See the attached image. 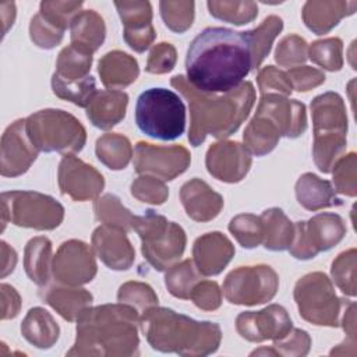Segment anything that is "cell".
I'll use <instances>...</instances> for the list:
<instances>
[{
	"label": "cell",
	"mask_w": 357,
	"mask_h": 357,
	"mask_svg": "<svg viewBox=\"0 0 357 357\" xmlns=\"http://www.w3.org/2000/svg\"><path fill=\"white\" fill-rule=\"evenodd\" d=\"M188 84L206 93L236 89L251 71V54L244 32L208 26L190 43L185 57Z\"/></svg>",
	"instance_id": "obj_1"
},
{
	"label": "cell",
	"mask_w": 357,
	"mask_h": 357,
	"mask_svg": "<svg viewBox=\"0 0 357 357\" xmlns=\"http://www.w3.org/2000/svg\"><path fill=\"white\" fill-rule=\"evenodd\" d=\"M170 84L188 102L191 116L188 141L192 146H199L206 135L226 138L236 132L255 102V89L250 81L223 95L201 92L192 88L184 75L173 77Z\"/></svg>",
	"instance_id": "obj_2"
},
{
	"label": "cell",
	"mask_w": 357,
	"mask_h": 357,
	"mask_svg": "<svg viewBox=\"0 0 357 357\" xmlns=\"http://www.w3.org/2000/svg\"><path fill=\"white\" fill-rule=\"evenodd\" d=\"M139 312L128 304L86 308L77 319V339L67 356L138 354Z\"/></svg>",
	"instance_id": "obj_3"
},
{
	"label": "cell",
	"mask_w": 357,
	"mask_h": 357,
	"mask_svg": "<svg viewBox=\"0 0 357 357\" xmlns=\"http://www.w3.org/2000/svg\"><path fill=\"white\" fill-rule=\"evenodd\" d=\"M141 329L153 350L180 356H208L218 350L222 332L211 321H195L172 308L152 307L139 317Z\"/></svg>",
	"instance_id": "obj_4"
},
{
	"label": "cell",
	"mask_w": 357,
	"mask_h": 357,
	"mask_svg": "<svg viewBox=\"0 0 357 357\" xmlns=\"http://www.w3.org/2000/svg\"><path fill=\"white\" fill-rule=\"evenodd\" d=\"M135 123L145 135L173 141L185 130V106L178 93L166 88H149L135 103Z\"/></svg>",
	"instance_id": "obj_5"
},
{
	"label": "cell",
	"mask_w": 357,
	"mask_h": 357,
	"mask_svg": "<svg viewBox=\"0 0 357 357\" xmlns=\"http://www.w3.org/2000/svg\"><path fill=\"white\" fill-rule=\"evenodd\" d=\"M132 229L141 238L144 258L159 272L169 269L184 254L187 237L183 227L152 209L134 215Z\"/></svg>",
	"instance_id": "obj_6"
},
{
	"label": "cell",
	"mask_w": 357,
	"mask_h": 357,
	"mask_svg": "<svg viewBox=\"0 0 357 357\" xmlns=\"http://www.w3.org/2000/svg\"><path fill=\"white\" fill-rule=\"evenodd\" d=\"M26 131L39 152L73 155L86 142V131L79 120L60 109H43L26 119Z\"/></svg>",
	"instance_id": "obj_7"
},
{
	"label": "cell",
	"mask_w": 357,
	"mask_h": 357,
	"mask_svg": "<svg viewBox=\"0 0 357 357\" xmlns=\"http://www.w3.org/2000/svg\"><path fill=\"white\" fill-rule=\"evenodd\" d=\"M64 218V208L53 197L36 191H6L1 194V230L7 222L20 227L53 230Z\"/></svg>",
	"instance_id": "obj_8"
},
{
	"label": "cell",
	"mask_w": 357,
	"mask_h": 357,
	"mask_svg": "<svg viewBox=\"0 0 357 357\" xmlns=\"http://www.w3.org/2000/svg\"><path fill=\"white\" fill-rule=\"evenodd\" d=\"M294 300L303 319L318 326H339L343 305L335 293L331 279L322 272H311L300 278L294 286Z\"/></svg>",
	"instance_id": "obj_9"
},
{
	"label": "cell",
	"mask_w": 357,
	"mask_h": 357,
	"mask_svg": "<svg viewBox=\"0 0 357 357\" xmlns=\"http://www.w3.org/2000/svg\"><path fill=\"white\" fill-rule=\"evenodd\" d=\"M347 229L340 215L321 212L308 222L294 223V237L289 252L296 259H311L321 251H328L339 244Z\"/></svg>",
	"instance_id": "obj_10"
},
{
	"label": "cell",
	"mask_w": 357,
	"mask_h": 357,
	"mask_svg": "<svg viewBox=\"0 0 357 357\" xmlns=\"http://www.w3.org/2000/svg\"><path fill=\"white\" fill-rule=\"evenodd\" d=\"M279 289L278 273L269 265L238 266L223 283V294L231 304L257 305L271 301Z\"/></svg>",
	"instance_id": "obj_11"
},
{
	"label": "cell",
	"mask_w": 357,
	"mask_h": 357,
	"mask_svg": "<svg viewBox=\"0 0 357 357\" xmlns=\"http://www.w3.org/2000/svg\"><path fill=\"white\" fill-rule=\"evenodd\" d=\"M191 155L183 145L160 146L139 141L134 149V169L139 174L170 181L190 166Z\"/></svg>",
	"instance_id": "obj_12"
},
{
	"label": "cell",
	"mask_w": 357,
	"mask_h": 357,
	"mask_svg": "<svg viewBox=\"0 0 357 357\" xmlns=\"http://www.w3.org/2000/svg\"><path fill=\"white\" fill-rule=\"evenodd\" d=\"M98 266L92 248L81 240L64 241L52 261V275L64 286H81L91 282Z\"/></svg>",
	"instance_id": "obj_13"
},
{
	"label": "cell",
	"mask_w": 357,
	"mask_h": 357,
	"mask_svg": "<svg viewBox=\"0 0 357 357\" xmlns=\"http://www.w3.org/2000/svg\"><path fill=\"white\" fill-rule=\"evenodd\" d=\"M238 335L254 343L279 340L293 329V322L279 304H271L261 311H244L236 319Z\"/></svg>",
	"instance_id": "obj_14"
},
{
	"label": "cell",
	"mask_w": 357,
	"mask_h": 357,
	"mask_svg": "<svg viewBox=\"0 0 357 357\" xmlns=\"http://www.w3.org/2000/svg\"><path fill=\"white\" fill-rule=\"evenodd\" d=\"M59 187L63 195L73 201H89L96 198L103 187V176L91 165L74 155H64L59 165Z\"/></svg>",
	"instance_id": "obj_15"
},
{
	"label": "cell",
	"mask_w": 357,
	"mask_h": 357,
	"mask_svg": "<svg viewBox=\"0 0 357 357\" xmlns=\"http://www.w3.org/2000/svg\"><path fill=\"white\" fill-rule=\"evenodd\" d=\"M39 151L26 131V119L14 121L1 137L0 173L4 177L24 174L36 160Z\"/></svg>",
	"instance_id": "obj_16"
},
{
	"label": "cell",
	"mask_w": 357,
	"mask_h": 357,
	"mask_svg": "<svg viewBox=\"0 0 357 357\" xmlns=\"http://www.w3.org/2000/svg\"><path fill=\"white\" fill-rule=\"evenodd\" d=\"M255 114L269 119L276 126L280 137L297 138L307 130L305 105L283 95H262Z\"/></svg>",
	"instance_id": "obj_17"
},
{
	"label": "cell",
	"mask_w": 357,
	"mask_h": 357,
	"mask_svg": "<svg viewBox=\"0 0 357 357\" xmlns=\"http://www.w3.org/2000/svg\"><path fill=\"white\" fill-rule=\"evenodd\" d=\"M206 169L211 176L225 183H238L248 173L252 159L244 145L237 141H222L209 146Z\"/></svg>",
	"instance_id": "obj_18"
},
{
	"label": "cell",
	"mask_w": 357,
	"mask_h": 357,
	"mask_svg": "<svg viewBox=\"0 0 357 357\" xmlns=\"http://www.w3.org/2000/svg\"><path fill=\"white\" fill-rule=\"evenodd\" d=\"M121 22L126 43L135 52H145L155 40L152 7L149 1H114Z\"/></svg>",
	"instance_id": "obj_19"
},
{
	"label": "cell",
	"mask_w": 357,
	"mask_h": 357,
	"mask_svg": "<svg viewBox=\"0 0 357 357\" xmlns=\"http://www.w3.org/2000/svg\"><path fill=\"white\" fill-rule=\"evenodd\" d=\"M92 247L99 259L113 271H127L135 259V250L124 230L99 226L92 234Z\"/></svg>",
	"instance_id": "obj_20"
},
{
	"label": "cell",
	"mask_w": 357,
	"mask_h": 357,
	"mask_svg": "<svg viewBox=\"0 0 357 357\" xmlns=\"http://www.w3.org/2000/svg\"><path fill=\"white\" fill-rule=\"evenodd\" d=\"M234 252V245L223 233L212 231L195 240L192 262L202 276H215L227 266Z\"/></svg>",
	"instance_id": "obj_21"
},
{
	"label": "cell",
	"mask_w": 357,
	"mask_h": 357,
	"mask_svg": "<svg viewBox=\"0 0 357 357\" xmlns=\"http://www.w3.org/2000/svg\"><path fill=\"white\" fill-rule=\"evenodd\" d=\"M180 199L185 213L195 222L212 220L223 208L222 195L197 177L181 185Z\"/></svg>",
	"instance_id": "obj_22"
},
{
	"label": "cell",
	"mask_w": 357,
	"mask_h": 357,
	"mask_svg": "<svg viewBox=\"0 0 357 357\" xmlns=\"http://www.w3.org/2000/svg\"><path fill=\"white\" fill-rule=\"evenodd\" d=\"M311 117L314 135L317 134H347V113L340 95L325 92L311 102Z\"/></svg>",
	"instance_id": "obj_23"
},
{
	"label": "cell",
	"mask_w": 357,
	"mask_h": 357,
	"mask_svg": "<svg viewBox=\"0 0 357 357\" xmlns=\"http://www.w3.org/2000/svg\"><path fill=\"white\" fill-rule=\"evenodd\" d=\"M357 8V1L343 0H311L303 7V21L308 29L317 35L328 33L340 20L351 15Z\"/></svg>",
	"instance_id": "obj_24"
},
{
	"label": "cell",
	"mask_w": 357,
	"mask_h": 357,
	"mask_svg": "<svg viewBox=\"0 0 357 357\" xmlns=\"http://www.w3.org/2000/svg\"><path fill=\"white\" fill-rule=\"evenodd\" d=\"M128 105V95L119 89H102L89 100L86 109L88 120L100 130H110L119 124Z\"/></svg>",
	"instance_id": "obj_25"
},
{
	"label": "cell",
	"mask_w": 357,
	"mask_h": 357,
	"mask_svg": "<svg viewBox=\"0 0 357 357\" xmlns=\"http://www.w3.org/2000/svg\"><path fill=\"white\" fill-rule=\"evenodd\" d=\"M102 84L109 89H121L131 85L139 74L137 60L120 50L106 53L98 64Z\"/></svg>",
	"instance_id": "obj_26"
},
{
	"label": "cell",
	"mask_w": 357,
	"mask_h": 357,
	"mask_svg": "<svg viewBox=\"0 0 357 357\" xmlns=\"http://www.w3.org/2000/svg\"><path fill=\"white\" fill-rule=\"evenodd\" d=\"M42 300L56 310L66 321H77L79 315L91 307L92 294L77 286H50L40 293Z\"/></svg>",
	"instance_id": "obj_27"
},
{
	"label": "cell",
	"mask_w": 357,
	"mask_h": 357,
	"mask_svg": "<svg viewBox=\"0 0 357 357\" xmlns=\"http://www.w3.org/2000/svg\"><path fill=\"white\" fill-rule=\"evenodd\" d=\"M296 197L303 208L312 212L324 208L340 206L343 204L336 195L332 184L314 173H304L300 176L296 183Z\"/></svg>",
	"instance_id": "obj_28"
},
{
	"label": "cell",
	"mask_w": 357,
	"mask_h": 357,
	"mask_svg": "<svg viewBox=\"0 0 357 357\" xmlns=\"http://www.w3.org/2000/svg\"><path fill=\"white\" fill-rule=\"evenodd\" d=\"M71 46L88 53H95L106 36L103 18L95 10L79 11L70 22Z\"/></svg>",
	"instance_id": "obj_29"
},
{
	"label": "cell",
	"mask_w": 357,
	"mask_h": 357,
	"mask_svg": "<svg viewBox=\"0 0 357 357\" xmlns=\"http://www.w3.org/2000/svg\"><path fill=\"white\" fill-rule=\"evenodd\" d=\"M21 333L35 347L50 349L59 339L60 328L49 311L33 307L21 324Z\"/></svg>",
	"instance_id": "obj_30"
},
{
	"label": "cell",
	"mask_w": 357,
	"mask_h": 357,
	"mask_svg": "<svg viewBox=\"0 0 357 357\" xmlns=\"http://www.w3.org/2000/svg\"><path fill=\"white\" fill-rule=\"evenodd\" d=\"M262 222V244L271 251L289 250L294 237V223L280 208H269L259 216Z\"/></svg>",
	"instance_id": "obj_31"
},
{
	"label": "cell",
	"mask_w": 357,
	"mask_h": 357,
	"mask_svg": "<svg viewBox=\"0 0 357 357\" xmlns=\"http://www.w3.org/2000/svg\"><path fill=\"white\" fill-rule=\"evenodd\" d=\"M52 243L47 237L31 238L24 251V268L28 278L38 286L49 282L52 272Z\"/></svg>",
	"instance_id": "obj_32"
},
{
	"label": "cell",
	"mask_w": 357,
	"mask_h": 357,
	"mask_svg": "<svg viewBox=\"0 0 357 357\" xmlns=\"http://www.w3.org/2000/svg\"><path fill=\"white\" fill-rule=\"evenodd\" d=\"M92 59V53L70 45L60 52L52 78L64 84H78L89 77Z\"/></svg>",
	"instance_id": "obj_33"
},
{
	"label": "cell",
	"mask_w": 357,
	"mask_h": 357,
	"mask_svg": "<svg viewBox=\"0 0 357 357\" xmlns=\"http://www.w3.org/2000/svg\"><path fill=\"white\" fill-rule=\"evenodd\" d=\"M282 29L283 20L278 15H269L261 22V25L244 32L251 54V70H257L261 66L264 59L269 54L275 38Z\"/></svg>",
	"instance_id": "obj_34"
},
{
	"label": "cell",
	"mask_w": 357,
	"mask_h": 357,
	"mask_svg": "<svg viewBox=\"0 0 357 357\" xmlns=\"http://www.w3.org/2000/svg\"><path fill=\"white\" fill-rule=\"evenodd\" d=\"M279 131L276 126L266 117L254 116L244 130V146L251 155L264 156L275 149L279 142Z\"/></svg>",
	"instance_id": "obj_35"
},
{
	"label": "cell",
	"mask_w": 357,
	"mask_h": 357,
	"mask_svg": "<svg viewBox=\"0 0 357 357\" xmlns=\"http://www.w3.org/2000/svg\"><path fill=\"white\" fill-rule=\"evenodd\" d=\"M95 152L98 159L112 170L126 169L132 158L130 139L117 132H109L99 137Z\"/></svg>",
	"instance_id": "obj_36"
},
{
	"label": "cell",
	"mask_w": 357,
	"mask_h": 357,
	"mask_svg": "<svg viewBox=\"0 0 357 357\" xmlns=\"http://www.w3.org/2000/svg\"><path fill=\"white\" fill-rule=\"evenodd\" d=\"M93 211L96 219L105 226L124 230L126 233L132 229L134 215L120 202L114 194H105L95 199Z\"/></svg>",
	"instance_id": "obj_37"
},
{
	"label": "cell",
	"mask_w": 357,
	"mask_h": 357,
	"mask_svg": "<svg viewBox=\"0 0 357 357\" xmlns=\"http://www.w3.org/2000/svg\"><path fill=\"white\" fill-rule=\"evenodd\" d=\"M347 145L346 134H317L312 142V156L322 173H331Z\"/></svg>",
	"instance_id": "obj_38"
},
{
	"label": "cell",
	"mask_w": 357,
	"mask_h": 357,
	"mask_svg": "<svg viewBox=\"0 0 357 357\" xmlns=\"http://www.w3.org/2000/svg\"><path fill=\"white\" fill-rule=\"evenodd\" d=\"M201 280V273L191 259L172 265L165 275V284L169 293L177 298L188 300L194 286Z\"/></svg>",
	"instance_id": "obj_39"
},
{
	"label": "cell",
	"mask_w": 357,
	"mask_h": 357,
	"mask_svg": "<svg viewBox=\"0 0 357 357\" xmlns=\"http://www.w3.org/2000/svg\"><path fill=\"white\" fill-rule=\"evenodd\" d=\"M209 14L220 21L243 25L254 21L258 15V6L254 1H233V0H211L206 3Z\"/></svg>",
	"instance_id": "obj_40"
},
{
	"label": "cell",
	"mask_w": 357,
	"mask_h": 357,
	"mask_svg": "<svg viewBox=\"0 0 357 357\" xmlns=\"http://www.w3.org/2000/svg\"><path fill=\"white\" fill-rule=\"evenodd\" d=\"M310 59L328 71H339L343 67V42L339 38L315 40L308 49Z\"/></svg>",
	"instance_id": "obj_41"
},
{
	"label": "cell",
	"mask_w": 357,
	"mask_h": 357,
	"mask_svg": "<svg viewBox=\"0 0 357 357\" xmlns=\"http://www.w3.org/2000/svg\"><path fill=\"white\" fill-rule=\"evenodd\" d=\"M229 231L243 248H255L262 243V222L252 213H241L229 223Z\"/></svg>",
	"instance_id": "obj_42"
},
{
	"label": "cell",
	"mask_w": 357,
	"mask_h": 357,
	"mask_svg": "<svg viewBox=\"0 0 357 357\" xmlns=\"http://www.w3.org/2000/svg\"><path fill=\"white\" fill-rule=\"evenodd\" d=\"M159 8L165 25L173 32L184 33L192 25L194 1H160Z\"/></svg>",
	"instance_id": "obj_43"
},
{
	"label": "cell",
	"mask_w": 357,
	"mask_h": 357,
	"mask_svg": "<svg viewBox=\"0 0 357 357\" xmlns=\"http://www.w3.org/2000/svg\"><path fill=\"white\" fill-rule=\"evenodd\" d=\"M331 273L335 284L350 297L356 296V248L337 255L332 262Z\"/></svg>",
	"instance_id": "obj_44"
},
{
	"label": "cell",
	"mask_w": 357,
	"mask_h": 357,
	"mask_svg": "<svg viewBox=\"0 0 357 357\" xmlns=\"http://www.w3.org/2000/svg\"><path fill=\"white\" fill-rule=\"evenodd\" d=\"M117 300L134 307L139 314L158 305V296L153 289L142 282H127L120 286Z\"/></svg>",
	"instance_id": "obj_45"
},
{
	"label": "cell",
	"mask_w": 357,
	"mask_h": 357,
	"mask_svg": "<svg viewBox=\"0 0 357 357\" xmlns=\"http://www.w3.org/2000/svg\"><path fill=\"white\" fill-rule=\"evenodd\" d=\"M357 155L350 152L340 156L332 167L335 191L347 197H356L357 194Z\"/></svg>",
	"instance_id": "obj_46"
},
{
	"label": "cell",
	"mask_w": 357,
	"mask_h": 357,
	"mask_svg": "<svg viewBox=\"0 0 357 357\" xmlns=\"http://www.w3.org/2000/svg\"><path fill=\"white\" fill-rule=\"evenodd\" d=\"M53 93L79 107H86L92 96L96 93V82L92 75L78 84H64L52 78Z\"/></svg>",
	"instance_id": "obj_47"
},
{
	"label": "cell",
	"mask_w": 357,
	"mask_h": 357,
	"mask_svg": "<svg viewBox=\"0 0 357 357\" xmlns=\"http://www.w3.org/2000/svg\"><path fill=\"white\" fill-rule=\"evenodd\" d=\"M131 195L145 204L162 205L169 197V190L165 185L163 180L153 176L142 174L132 181Z\"/></svg>",
	"instance_id": "obj_48"
},
{
	"label": "cell",
	"mask_w": 357,
	"mask_h": 357,
	"mask_svg": "<svg viewBox=\"0 0 357 357\" xmlns=\"http://www.w3.org/2000/svg\"><path fill=\"white\" fill-rule=\"evenodd\" d=\"M64 35V29L45 18L40 13L32 17L29 24L31 40L42 49H53L57 46Z\"/></svg>",
	"instance_id": "obj_49"
},
{
	"label": "cell",
	"mask_w": 357,
	"mask_h": 357,
	"mask_svg": "<svg viewBox=\"0 0 357 357\" xmlns=\"http://www.w3.org/2000/svg\"><path fill=\"white\" fill-rule=\"evenodd\" d=\"M307 42L298 35L284 36L275 52V60L282 67H297L307 60Z\"/></svg>",
	"instance_id": "obj_50"
},
{
	"label": "cell",
	"mask_w": 357,
	"mask_h": 357,
	"mask_svg": "<svg viewBox=\"0 0 357 357\" xmlns=\"http://www.w3.org/2000/svg\"><path fill=\"white\" fill-rule=\"evenodd\" d=\"M257 82H258L259 92L262 95L276 93V95L287 96L293 92V86L287 73L273 66L264 67L257 75Z\"/></svg>",
	"instance_id": "obj_51"
},
{
	"label": "cell",
	"mask_w": 357,
	"mask_h": 357,
	"mask_svg": "<svg viewBox=\"0 0 357 357\" xmlns=\"http://www.w3.org/2000/svg\"><path fill=\"white\" fill-rule=\"evenodd\" d=\"M82 1H42L39 13L66 31L71 20L78 14Z\"/></svg>",
	"instance_id": "obj_52"
},
{
	"label": "cell",
	"mask_w": 357,
	"mask_h": 357,
	"mask_svg": "<svg viewBox=\"0 0 357 357\" xmlns=\"http://www.w3.org/2000/svg\"><path fill=\"white\" fill-rule=\"evenodd\" d=\"M311 346L310 335L303 331L293 328L286 336L279 340H273V350L276 356H305Z\"/></svg>",
	"instance_id": "obj_53"
},
{
	"label": "cell",
	"mask_w": 357,
	"mask_h": 357,
	"mask_svg": "<svg viewBox=\"0 0 357 357\" xmlns=\"http://www.w3.org/2000/svg\"><path fill=\"white\" fill-rule=\"evenodd\" d=\"M177 53L173 45L162 42L152 47L146 60L145 71L151 74H166L174 68Z\"/></svg>",
	"instance_id": "obj_54"
},
{
	"label": "cell",
	"mask_w": 357,
	"mask_h": 357,
	"mask_svg": "<svg viewBox=\"0 0 357 357\" xmlns=\"http://www.w3.org/2000/svg\"><path fill=\"white\" fill-rule=\"evenodd\" d=\"M191 301L204 311H213L222 304V290L216 282L199 280L191 294Z\"/></svg>",
	"instance_id": "obj_55"
},
{
	"label": "cell",
	"mask_w": 357,
	"mask_h": 357,
	"mask_svg": "<svg viewBox=\"0 0 357 357\" xmlns=\"http://www.w3.org/2000/svg\"><path fill=\"white\" fill-rule=\"evenodd\" d=\"M286 73L290 78L293 89L298 92H307L315 86H319L321 84L325 82V78H326L324 71L310 66L291 67Z\"/></svg>",
	"instance_id": "obj_56"
},
{
	"label": "cell",
	"mask_w": 357,
	"mask_h": 357,
	"mask_svg": "<svg viewBox=\"0 0 357 357\" xmlns=\"http://www.w3.org/2000/svg\"><path fill=\"white\" fill-rule=\"evenodd\" d=\"M1 319H13L21 308V298L17 290L6 283H1Z\"/></svg>",
	"instance_id": "obj_57"
},
{
	"label": "cell",
	"mask_w": 357,
	"mask_h": 357,
	"mask_svg": "<svg viewBox=\"0 0 357 357\" xmlns=\"http://www.w3.org/2000/svg\"><path fill=\"white\" fill-rule=\"evenodd\" d=\"M343 308H344V311H343L344 314L342 318V325L349 337L346 346H350L354 349V346H356V304L353 301L344 300Z\"/></svg>",
	"instance_id": "obj_58"
},
{
	"label": "cell",
	"mask_w": 357,
	"mask_h": 357,
	"mask_svg": "<svg viewBox=\"0 0 357 357\" xmlns=\"http://www.w3.org/2000/svg\"><path fill=\"white\" fill-rule=\"evenodd\" d=\"M17 264V254L6 241H1V278H6L14 271Z\"/></svg>",
	"instance_id": "obj_59"
},
{
	"label": "cell",
	"mask_w": 357,
	"mask_h": 357,
	"mask_svg": "<svg viewBox=\"0 0 357 357\" xmlns=\"http://www.w3.org/2000/svg\"><path fill=\"white\" fill-rule=\"evenodd\" d=\"M0 15L3 22V35H6L8 26H13L15 18V4L14 3H3L0 6Z\"/></svg>",
	"instance_id": "obj_60"
}]
</instances>
